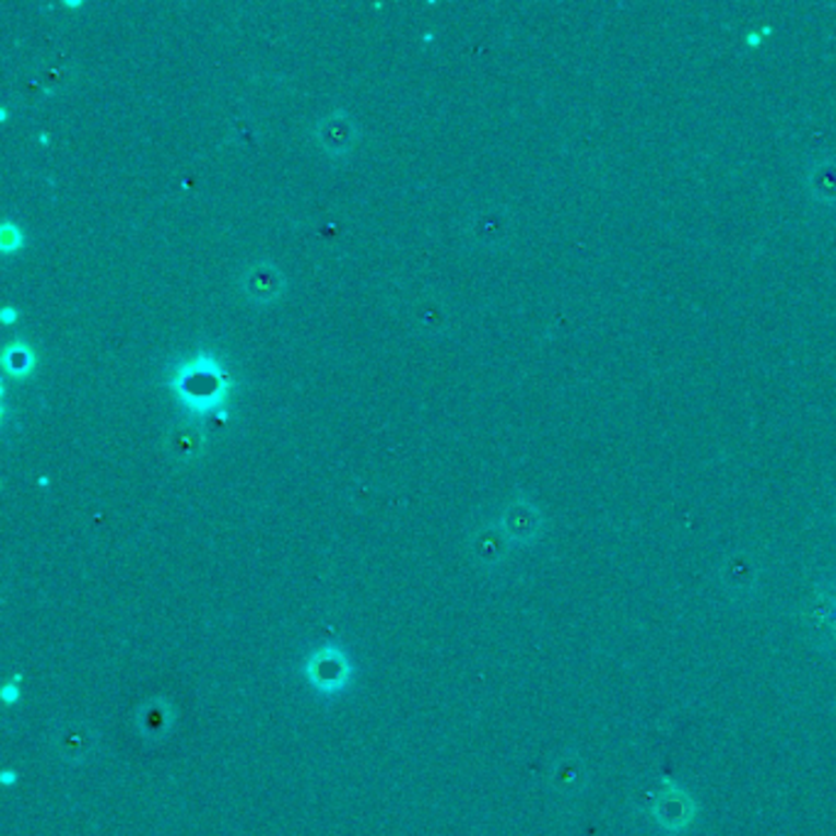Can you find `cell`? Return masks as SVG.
<instances>
[{
    "label": "cell",
    "mask_w": 836,
    "mask_h": 836,
    "mask_svg": "<svg viewBox=\"0 0 836 836\" xmlns=\"http://www.w3.org/2000/svg\"><path fill=\"white\" fill-rule=\"evenodd\" d=\"M812 191L822 201H836V163H824L814 169Z\"/></svg>",
    "instance_id": "cell-1"
}]
</instances>
